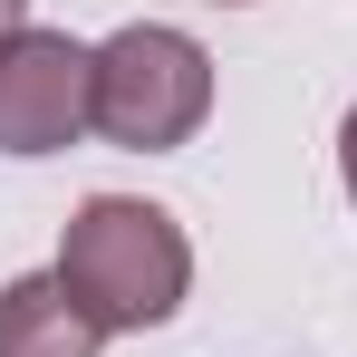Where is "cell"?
Listing matches in <instances>:
<instances>
[{
  "label": "cell",
  "mask_w": 357,
  "mask_h": 357,
  "mask_svg": "<svg viewBox=\"0 0 357 357\" xmlns=\"http://www.w3.org/2000/svg\"><path fill=\"white\" fill-rule=\"evenodd\" d=\"M59 280L87 299V319L116 338V328H165L193 290V241L165 203H135V193H87L68 213L59 241Z\"/></svg>",
  "instance_id": "6da1fadb"
},
{
  "label": "cell",
  "mask_w": 357,
  "mask_h": 357,
  "mask_svg": "<svg viewBox=\"0 0 357 357\" xmlns=\"http://www.w3.org/2000/svg\"><path fill=\"white\" fill-rule=\"evenodd\" d=\"M213 116V59L165 20H126L97 49V135L126 155H174Z\"/></svg>",
  "instance_id": "7a4b0ae2"
},
{
  "label": "cell",
  "mask_w": 357,
  "mask_h": 357,
  "mask_svg": "<svg viewBox=\"0 0 357 357\" xmlns=\"http://www.w3.org/2000/svg\"><path fill=\"white\" fill-rule=\"evenodd\" d=\"M97 126V49L68 29L0 39V155H59Z\"/></svg>",
  "instance_id": "3957f363"
},
{
  "label": "cell",
  "mask_w": 357,
  "mask_h": 357,
  "mask_svg": "<svg viewBox=\"0 0 357 357\" xmlns=\"http://www.w3.org/2000/svg\"><path fill=\"white\" fill-rule=\"evenodd\" d=\"M97 348H107V328L87 319V299L59 271H29L0 290V357H97Z\"/></svg>",
  "instance_id": "277c9868"
},
{
  "label": "cell",
  "mask_w": 357,
  "mask_h": 357,
  "mask_svg": "<svg viewBox=\"0 0 357 357\" xmlns=\"http://www.w3.org/2000/svg\"><path fill=\"white\" fill-rule=\"evenodd\" d=\"M338 174H348V203H357V107H348V126H338Z\"/></svg>",
  "instance_id": "5b68a950"
},
{
  "label": "cell",
  "mask_w": 357,
  "mask_h": 357,
  "mask_svg": "<svg viewBox=\"0 0 357 357\" xmlns=\"http://www.w3.org/2000/svg\"><path fill=\"white\" fill-rule=\"evenodd\" d=\"M29 29V0H0V39H20Z\"/></svg>",
  "instance_id": "8992f818"
}]
</instances>
